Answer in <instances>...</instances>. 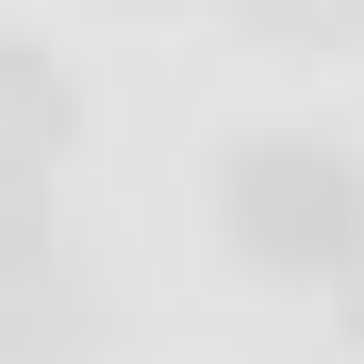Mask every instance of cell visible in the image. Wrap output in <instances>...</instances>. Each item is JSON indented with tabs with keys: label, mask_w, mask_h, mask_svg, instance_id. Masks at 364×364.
<instances>
[{
	"label": "cell",
	"mask_w": 364,
	"mask_h": 364,
	"mask_svg": "<svg viewBox=\"0 0 364 364\" xmlns=\"http://www.w3.org/2000/svg\"><path fill=\"white\" fill-rule=\"evenodd\" d=\"M232 249L282 265V282H348L364 265V166L315 133H249L232 149Z\"/></svg>",
	"instance_id": "6da1fadb"
},
{
	"label": "cell",
	"mask_w": 364,
	"mask_h": 364,
	"mask_svg": "<svg viewBox=\"0 0 364 364\" xmlns=\"http://www.w3.org/2000/svg\"><path fill=\"white\" fill-rule=\"evenodd\" d=\"M67 133H83V100H67V67H50L33 33H0V199H33V182L67 166Z\"/></svg>",
	"instance_id": "7a4b0ae2"
},
{
	"label": "cell",
	"mask_w": 364,
	"mask_h": 364,
	"mask_svg": "<svg viewBox=\"0 0 364 364\" xmlns=\"http://www.w3.org/2000/svg\"><path fill=\"white\" fill-rule=\"evenodd\" d=\"M249 17H282V33H364V0H249Z\"/></svg>",
	"instance_id": "3957f363"
}]
</instances>
